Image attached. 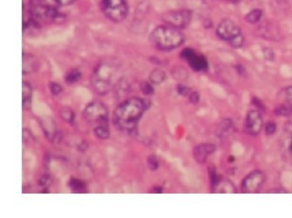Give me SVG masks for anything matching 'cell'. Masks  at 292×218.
Masks as SVG:
<instances>
[{"mask_svg": "<svg viewBox=\"0 0 292 218\" xmlns=\"http://www.w3.org/2000/svg\"><path fill=\"white\" fill-rule=\"evenodd\" d=\"M146 101L132 97L121 102L114 110V122L117 127L128 134H134L136 132L138 122L146 110Z\"/></svg>", "mask_w": 292, "mask_h": 218, "instance_id": "6da1fadb", "label": "cell"}, {"mask_svg": "<svg viewBox=\"0 0 292 218\" xmlns=\"http://www.w3.org/2000/svg\"><path fill=\"white\" fill-rule=\"evenodd\" d=\"M150 41L158 49L170 51L181 47L184 43L185 36L178 28L166 25L154 29L150 34Z\"/></svg>", "mask_w": 292, "mask_h": 218, "instance_id": "7a4b0ae2", "label": "cell"}, {"mask_svg": "<svg viewBox=\"0 0 292 218\" xmlns=\"http://www.w3.org/2000/svg\"><path fill=\"white\" fill-rule=\"evenodd\" d=\"M118 78V70L114 65L101 63L92 77V86L99 94H107L113 90Z\"/></svg>", "mask_w": 292, "mask_h": 218, "instance_id": "3957f363", "label": "cell"}, {"mask_svg": "<svg viewBox=\"0 0 292 218\" xmlns=\"http://www.w3.org/2000/svg\"><path fill=\"white\" fill-rule=\"evenodd\" d=\"M29 13L37 21H54L59 17L57 7L47 0H31Z\"/></svg>", "mask_w": 292, "mask_h": 218, "instance_id": "277c9868", "label": "cell"}, {"mask_svg": "<svg viewBox=\"0 0 292 218\" xmlns=\"http://www.w3.org/2000/svg\"><path fill=\"white\" fill-rule=\"evenodd\" d=\"M101 7L104 14L116 23L124 21L129 12L126 0H101Z\"/></svg>", "mask_w": 292, "mask_h": 218, "instance_id": "5b68a950", "label": "cell"}, {"mask_svg": "<svg viewBox=\"0 0 292 218\" xmlns=\"http://www.w3.org/2000/svg\"><path fill=\"white\" fill-rule=\"evenodd\" d=\"M83 115L89 123H100V125H104L108 122V108L102 102L94 101L87 105Z\"/></svg>", "mask_w": 292, "mask_h": 218, "instance_id": "8992f818", "label": "cell"}, {"mask_svg": "<svg viewBox=\"0 0 292 218\" xmlns=\"http://www.w3.org/2000/svg\"><path fill=\"white\" fill-rule=\"evenodd\" d=\"M191 18H192V12L189 10L173 11L166 12L162 16V21L166 23V25L178 29L186 28L190 25Z\"/></svg>", "mask_w": 292, "mask_h": 218, "instance_id": "52a82bcc", "label": "cell"}, {"mask_svg": "<svg viewBox=\"0 0 292 218\" xmlns=\"http://www.w3.org/2000/svg\"><path fill=\"white\" fill-rule=\"evenodd\" d=\"M265 174L261 170H254L247 174L242 182V190L243 193L252 194L258 191L265 182Z\"/></svg>", "mask_w": 292, "mask_h": 218, "instance_id": "ba28073f", "label": "cell"}, {"mask_svg": "<svg viewBox=\"0 0 292 218\" xmlns=\"http://www.w3.org/2000/svg\"><path fill=\"white\" fill-rule=\"evenodd\" d=\"M216 33L220 38L228 41V43L237 38V36L242 34L241 29L237 24L231 19H223L220 22L216 28Z\"/></svg>", "mask_w": 292, "mask_h": 218, "instance_id": "9c48e42d", "label": "cell"}, {"mask_svg": "<svg viewBox=\"0 0 292 218\" xmlns=\"http://www.w3.org/2000/svg\"><path fill=\"white\" fill-rule=\"evenodd\" d=\"M263 121L260 113L257 110H251L248 112L245 120V129L251 135H257L260 134L263 129Z\"/></svg>", "mask_w": 292, "mask_h": 218, "instance_id": "30bf717a", "label": "cell"}, {"mask_svg": "<svg viewBox=\"0 0 292 218\" xmlns=\"http://www.w3.org/2000/svg\"><path fill=\"white\" fill-rule=\"evenodd\" d=\"M181 56L196 71H204L207 68V62L206 58L203 56L196 54L193 50L185 49L181 53Z\"/></svg>", "mask_w": 292, "mask_h": 218, "instance_id": "8fae6325", "label": "cell"}, {"mask_svg": "<svg viewBox=\"0 0 292 218\" xmlns=\"http://www.w3.org/2000/svg\"><path fill=\"white\" fill-rule=\"evenodd\" d=\"M216 147L213 143H201L194 148L193 155L198 163H204L207 161V157L216 152Z\"/></svg>", "mask_w": 292, "mask_h": 218, "instance_id": "7c38bea8", "label": "cell"}, {"mask_svg": "<svg viewBox=\"0 0 292 218\" xmlns=\"http://www.w3.org/2000/svg\"><path fill=\"white\" fill-rule=\"evenodd\" d=\"M38 68V62L37 58L32 54L23 53V73H32L37 71Z\"/></svg>", "mask_w": 292, "mask_h": 218, "instance_id": "4fadbf2b", "label": "cell"}, {"mask_svg": "<svg viewBox=\"0 0 292 218\" xmlns=\"http://www.w3.org/2000/svg\"><path fill=\"white\" fill-rule=\"evenodd\" d=\"M215 193H236L237 188L228 180H220L212 188Z\"/></svg>", "mask_w": 292, "mask_h": 218, "instance_id": "5bb4252c", "label": "cell"}, {"mask_svg": "<svg viewBox=\"0 0 292 218\" xmlns=\"http://www.w3.org/2000/svg\"><path fill=\"white\" fill-rule=\"evenodd\" d=\"M22 103L24 109H29L32 104V87L28 82H23L22 85Z\"/></svg>", "mask_w": 292, "mask_h": 218, "instance_id": "9a60e30c", "label": "cell"}, {"mask_svg": "<svg viewBox=\"0 0 292 218\" xmlns=\"http://www.w3.org/2000/svg\"><path fill=\"white\" fill-rule=\"evenodd\" d=\"M42 127H43V130H44L46 136L50 140L53 141V138L55 137V124L53 123V121H43L42 122Z\"/></svg>", "mask_w": 292, "mask_h": 218, "instance_id": "2e32d148", "label": "cell"}, {"mask_svg": "<svg viewBox=\"0 0 292 218\" xmlns=\"http://www.w3.org/2000/svg\"><path fill=\"white\" fill-rule=\"evenodd\" d=\"M149 80L155 84H161L166 80V73L161 69L153 70L149 75Z\"/></svg>", "mask_w": 292, "mask_h": 218, "instance_id": "e0dca14e", "label": "cell"}, {"mask_svg": "<svg viewBox=\"0 0 292 218\" xmlns=\"http://www.w3.org/2000/svg\"><path fill=\"white\" fill-rule=\"evenodd\" d=\"M262 17H263V12L260 9H255L246 15L245 19L248 23L254 25V24L258 23Z\"/></svg>", "mask_w": 292, "mask_h": 218, "instance_id": "ac0fdd59", "label": "cell"}, {"mask_svg": "<svg viewBox=\"0 0 292 218\" xmlns=\"http://www.w3.org/2000/svg\"><path fill=\"white\" fill-rule=\"evenodd\" d=\"M232 127H233V124H232L231 120H222V122H220L218 128H217V132H218L219 136H222V135L230 133V131L232 129Z\"/></svg>", "mask_w": 292, "mask_h": 218, "instance_id": "d6986e66", "label": "cell"}, {"mask_svg": "<svg viewBox=\"0 0 292 218\" xmlns=\"http://www.w3.org/2000/svg\"><path fill=\"white\" fill-rule=\"evenodd\" d=\"M95 136L100 140H107L110 137V132L108 130V127L105 125H99L94 129Z\"/></svg>", "mask_w": 292, "mask_h": 218, "instance_id": "ffe728a7", "label": "cell"}, {"mask_svg": "<svg viewBox=\"0 0 292 218\" xmlns=\"http://www.w3.org/2000/svg\"><path fill=\"white\" fill-rule=\"evenodd\" d=\"M60 116L66 122L73 124L75 119V113H73L70 108H63L60 109Z\"/></svg>", "mask_w": 292, "mask_h": 218, "instance_id": "44dd1931", "label": "cell"}, {"mask_svg": "<svg viewBox=\"0 0 292 218\" xmlns=\"http://www.w3.org/2000/svg\"><path fill=\"white\" fill-rule=\"evenodd\" d=\"M275 113L279 116H289L292 113V109L288 105H281L275 109Z\"/></svg>", "mask_w": 292, "mask_h": 218, "instance_id": "7402d4cb", "label": "cell"}, {"mask_svg": "<svg viewBox=\"0 0 292 218\" xmlns=\"http://www.w3.org/2000/svg\"><path fill=\"white\" fill-rule=\"evenodd\" d=\"M69 185H70L71 189H73V191L74 192H82L85 189L84 183L77 179H72Z\"/></svg>", "mask_w": 292, "mask_h": 218, "instance_id": "603a6c76", "label": "cell"}, {"mask_svg": "<svg viewBox=\"0 0 292 218\" xmlns=\"http://www.w3.org/2000/svg\"><path fill=\"white\" fill-rule=\"evenodd\" d=\"M147 164H148V167L150 170L152 171H155L156 169L159 168V161H158L157 158L155 155H149L147 159Z\"/></svg>", "mask_w": 292, "mask_h": 218, "instance_id": "cb8c5ba5", "label": "cell"}, {"mask_svg": "<svg viewBox=\"0 0 292 218\" xmlns=\"http://www.w3.org/2000/svg\"><path fill=\"white\" fill-rule=\"evenodd\" d=\"M81 77V73L80 72H78V71H73L71 73H68V76H67V82L68 83H74V82H78L79 78Z\"/></svg>", "mask_w": 292, "mask_h": 218, "instance_id": "d4e9b609", "label": "cell"}, {"mask_svg": "<svg viewBox=\"0 0 292 218\" xmlns=\"http://www.w3.org/2000/svg\"><path fill=\"white\" fill-rule=\"evenodd\" d=\"M243 43H244V37H243V33L237 36V38L230 42L231 47H234V48H240V47H243Z\"/></svg>", "mask_w": 292, "mask_h": 218, "instance_id": "484cf974", "label": "cell"}, {"mask_svg": "<svg viewBox=\"0 0 292 218\" xmlns=\"http://www.w3.org/2000/svg\"><path fill=\"white\" fill-rule=\"evenodd\" d=\"M277 128H278V126L276 124V122H269L266 123L264 129H265L266 134L268 135H272L277 131Z\"/></svg>", "mask_w": 292, "mask_h": 218, "instance_id": "4316f807", "label": "cell"}, {"mask_svg": "<svg viewBox=\"0 0 292 218\" xmlns=\"http://www.w3.org/2000/svg\"><path fill=\"white\" fill-rule=\"evenodd\" d=\"M50 92L53 95H58L62 92V87L56 82H51L49 84Z\"/></svg>", "mask_w": 292, "mask_h": 218, "instance_id": "83f0119b", "label": "cell"}, {"mask_svg": "<svg viewBox=\"0 0 292 218\" xmlns=\"http://www.w3.org/2000/svg\"><path fill=\"white\" fill-rule=\"evenodd\" d=\"M140 89L145 94H153L155 93L154 87H152V85L149 84V82H143L140 85Z\"/></svg>", "mask_w": 292, "mask_h": 218, "instance_id": "f1b7e54d", "label": "cell"}, {"mask_svg": "<svg viewBox=\"0 0 292 218\" xmlns=\"http://www.w3.org/2000/svg\"><path fill=\"white\" fill-rule=\"evenodd\" d=\"M177 91H178L179 94L183 96L190 95V93H190V88L186 87V86H183V85H178Z\"/></svg>", "mask_w": 292, "mask_h": 218, "instance_id": "f546056e", "label": "cell"}, {"mask_svg": "<svg viewBox=\"0 0 292 218\" xmlns=\"http://www.w3.org/2000/svg\"><path fill=\"white\" fill-rule=\"evenodd\" d=\"M285 96H286L287 102L292 109V86L287 87L285 90Z\"/></svg>", "mask_w": 292, "mask_h": 218, "instance_id": "4dcf8cb0", "label": "cell"}, {"mask_svg": "<svg viewBox=\"0 0 292 218\" xmlns=\"http://www.w3.org/2000/svg\"><path fill=\"white\" fill-rule=\"evenodd\" d=\"M190 101L192 104H197L200 102V94L197 92H193L190 93Z\"/></svg>", "mask_w": 292, "mask_h": 218, "instance_id": "1f68e13d", "label": "cell"}, {"mask_svg": "<svg viewBox=\"0 0 292 218\" xmlns=\"http://www.w3.org/2000/svg\"><path fill=\"white\" fill-rule=\"evenodd\" d=\"M264 57L268 61H272L274 58V52L270 48H265L264 49Z\"/></svg>", "mask_w": 292, "mask_h": 218, "instance_id": "d6a6232c", "label": "cell"}, {"mask_svg": "<svg viewBox=\"0 0 292 218\" xmlns=\"http://www.w3.org/2000/svg\"><path fill=\"white\" fill-rule=\"evenodd\" d=\"M55 1L60 6H69L76 0H55Z\"/></svg>", "mask_w": 292, "mask_h": 218, "instance_id": "836d02e7", "label": "cell"}, {"mask_svg": "<svg viewBox=\"0 0 292 218\" xmlns=\"http://www.w3.org/2000/svg\"><path fill=\"white\" fill-rule=\"evenodd\" d=\"M227 1H228V2H230V3L237 4L239 3L241 0H227Z\"/></svg>", "mask_w": 292, "mask_h": 218, "instance_id": "e575fe53", "label": "cell"}, {"mask_svg": "<svg viewBox=\"0 0 292 218\" xmlns=\"http://www.w3.org/2000/svg\"><path fill=\"white\" fill-rule=\"evenodd\" d=\"M161 191H162L161 188H156V189H154L155 193H161Z\"/></svg>", "mask_w": 292, "mask_h": 218, "instance_id": "d590c367", "label": "cell"}, {"mask_svg": "<svg viewBox=\"0 0 292 218\" xmlns=\"http://www.w3.org/2000/svg\"><path fill=\"white\" fill-rule=\"evenodd\" d=\"M289 153L291 154L292 156V137H291V142H290V145H289Z\"/></svg>", "mask_w": 292, "mask_h": 218, "instance_id": "8d00e7d4", "label": "cell"}]
</instances>
